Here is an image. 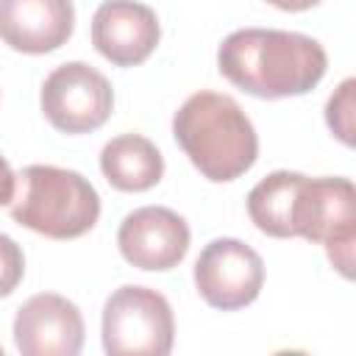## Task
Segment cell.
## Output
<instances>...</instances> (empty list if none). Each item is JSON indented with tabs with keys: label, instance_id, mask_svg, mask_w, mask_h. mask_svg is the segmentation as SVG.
<instances>
[{
	"label": "cell",
	"instance_id": "obj_1",
	"mask_svg": "<svg viewBox=\"0 0 356 356\" xmlns=\"http://www.w3.org/2000/svg\"><path fill=\"white\" fill-rule=\"evenodd\" d=\"M217 70L253 97L281 100L312 92L328 70V56L317 39L298 31L239 28L220 42Z\"/></svg>",
	"mask_w": 356,
	"mask_h": 356
},
{
	"label": "cell",
	"instance_id": "obj_2",
	"mask_svg": "<svg viewBox=\"0 0 356 356\" xmlns=\"http://www.w3.org/2000/svg\"><path fill=\"white\" fill-rule=\"evenodd\" d=\"M172 136L192 167L214 184L236 181L259 156L250 117L231 95L220 92L189 95L172 114Z\"/></svg>",
	"mask_w": 356,
	"mask_h": 356
},
{
	"label": "cell",
	"instance_id": "obj_3",
	"mask_svg": "<svg viewBox=\"0 0 356 356\" xmlns=\"http://www.w3.org/2000/svg\"><path fill=\"white\" fill-rule=\"evenodd\" d=\"M11 220L47 239H78L100 217V195L75 170L28 164L17 175Z\"/></svg>",
	"mask_w": 356,
	"mask_h": 356
},
{
	"label": "cell",
	"instance_id": "obj_4",
	"mask_svg": "<svg viewBox=\"0 0 356 356\" xmlns=\"http://www.w3.org/2000/svg\"><path fill=\"white\" fill-rule=\"evenodd\" d=\"M292 236L323 245L337 273L350 281L356 245V189L350 178L303 175L292 206Z\"/></svg>",
	"mask_w": 356,
	"mask_h": 356
},
{
	"label": "cell",
	"instance_id": "obj_5",
	"mask_svg": "<svg viewBox=\"0 0 356 356\" xmlns=\"http://www.w3.org/2000/svg\"><path fill=\"white\" fill-rule=\"evenodd\" d=\"M175 342L170 300L139 284L114 289L103 306V350L108 356H167Z\"/></svg>",
	"mask_w": 356,
	"mask_h": 356
},
{
	"label": "cell",
	"instance_id": "obj_6",
	"mask_svg": "<svg viewBox=\"0 0 356 356\" xmlns=\"http://www.w3.org/2000/svg\"><path fill=\"white\" fill-rule=\"evenodd\" d=\"M39 106L56 131L70 136L92 134L111 117L114 89L92 64L67 61L44 78Z\"/></svg>",
	"mask_w": 356,
	"mask_h": 356
},
{
	"label": "cell",
	"instance_id": "obj_7",
	"mask_svg": "<svg viewBox=\"0 0 356 356\" xmlns=\"http://www.w3.org/2000/svg\"><path fill=\"white\" fill-rule=\"evenodd\" d=\"M197 295L220 312H236L250 306L264 286L261 256L234 236L211 239L192 270Z\"/></svg>",
	"mask_w": 356,
	"mask_h": 356
},
{
	"label": "cell",
	"instance_id": "obj_8",
	"mask_svg": "<svg viewBox=\"0 0 356 356\" xmlns=\"http://www.w3.org/2000/svg\"><path fill=\"white\" fill-rule=\"evenodd\" d=\"M186 220L167 206H142L122 217L117 248L128 264L147 273H167L178 267L189 250Z\"/></svg>",
	"mask_w": 356,
	"mask_h": 356
},
{
	"label": "cell",
	"instance_id": "obj_9",
	"mask_svg": "<svg viewBox=\"0 0 356 356\" xmlns=\"http://www.w3.org/2000/svg\"><path fill=\"white\" fill-rule=\"evenodd\" d=\"M11 331L22 356H78L83 348L81 309L56 292L31 295L17 309Z\"/></svg>",
	"mask_w": 356,
	"mask_h": 356
},
{
	"label": "cell",
	"instance_id": "obj_10",
	"mask_svg": "<svg viewBox=\"0 0 356 356\" xmlns=\"http://www.w3.org/2000/svg\"><path fill=\"white\" fill-rule=\"evenodd\" d=\"M161 25L139 0H103L92 17V44L114 67H136L159 47Z\"/></svg>",
	"mask_w": 356,
	"mask_h": 356
},
{
	"label": "cell",
	"instance_id": "obj_11",
	"mask_svg": "<svg viewBox=\"0 0 356 356\" xmlns=\"http://www.w3.org/2000/svg\"><path fill=\"white\" fill-rule=\"evenodd\" d=\"M72 28V0H0V39L17 53H53L67 44Z\"/></svg>",
	"mask_w": 356,
	"mask_h": 356
},
{
	"label": "cell",
	"instance_id": "obj_12",
	"mask_svg": "<svg viewBox=\"0 0 356 356\" xmlns=\"http://www.w3.org/2000/svg\"><path fill=\"white\" fill-rule=\"evenodd\" d=\"M100 172L120 192H147L164 175V156L142 134H120L100 150Z\"/></svg>",
	"mask_w": 356,
	"mask_h": 356
},
{
	"label": "cell",
	"instance_id": "obj_13",
	"mask_svg": "<svg viewBox=\"0 0 356 356\" xmlns=\"http://www.w3.org/2000/svg\"><path fill=\"white\" fill-rule=\"evenodd\" d=\"M300 181L303 172L275 170L248 192V217L261 234L275 239L292 236V206Z\"/></svg>",
	"mask_w": 356,
	"mask_h": 356
},
{
	"label": "cell",
	"instance_id": "obj_14",
	"mask_svg": "<svg viewBox=\"0 0 356 356\" xmlns=\"http://www.w3.org/2000/svg\"><path fill=\"white\" fill-rule=\"evenodd\" d=\"M353 92H356V81L353 78H345L334 89V95L328 97V103H325V122H328L331 134L345 147H353V134H356V120H353L356 100H353Z\"/></svg>",
	"mask_w": 356,
	"mask_h": 356
},
{
	"label": "cell",
	"instance_id": "obj_15",
	"mask_svg": "<svg viewBox=\"0 0 356 356\" xmlns=\"http://www.w3.org/2000/svg\"><path fill=\"white\" fill-rule=\"evenodd\" d=\"M25 275V256L22 248L8 236L0 234V298H8Z\"/></svg>",
	"mask_w": 356,
	"mask_h": 356
},
{
	"label": "cell",
	"instance_id": "obj_16",
	"mask_svg": "<svg viewBox=\"0 0 356 356\" xmlns=\"http://www.w3.org/2000/svg\"><path fill=\"white\" fill-rule=\"evenodd\" d=\"M14 192H17V175L11 164L0 156V206H8L14 200Z\"/></svg>",
	"mask_w": 356,
	"mask_h": 356
},
{
	"label": "cell",
	"instance_id": "obj_17",
	"mask_svg": "<svg viewBox=\"0 0 356 356\" xmlns=\"http://www.w3.org/2000/svg\"><path fill=\"white\" fill-rule=\"evenodd\" d=\"M267 3L281 11H309V8L320 6V0H267Z\"/></svg>",
	"mask_w": 356,
	"mask_h": 356
},
{
	"label": "cell",
	"instance_id": "obj_18",
	"mask_svg": "<svg viewBox=\"0 0 356 356\" xmlns=\"http://www.w3.org/2000/svg\"><path fill=\"white\" fill-rule=\"evenodd\" d=\"M0 353H3V348H0Z\"/></svg>",
	"mask_w": 356,
	"mask_h": 356
}]
</instances>
